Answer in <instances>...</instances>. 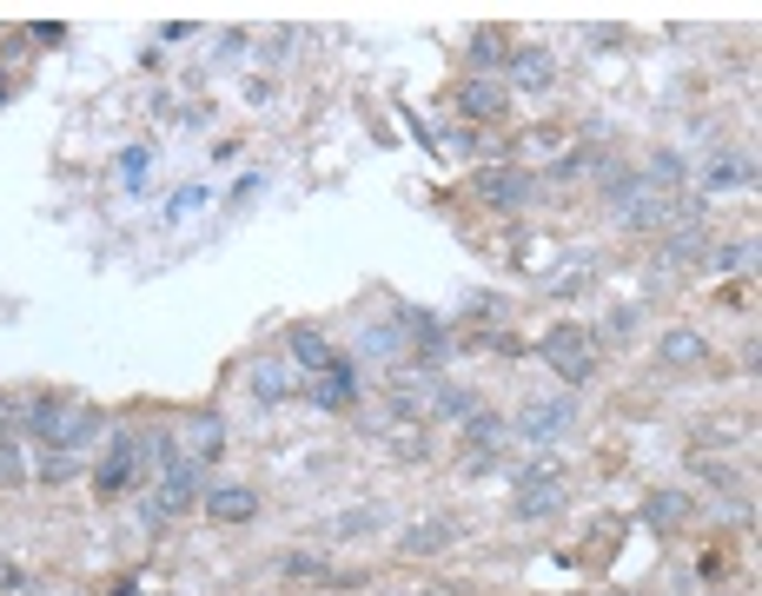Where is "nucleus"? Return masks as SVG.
<instances>
[{
	"label": "nucleus",
	"mask_w": 762,
	"mask_h": 596,
	"mask_svg": "<svg viewBox=\"0 0 762 596\" xmlns=\"http://www.w3.org/2000/svg\"><path fill=\"white\" fill-rule=\"evenodd\" d=\"M564 504H571V478H564V464L537 458V464L518 471V498H511V511H518L524 524H544V517H557Z\"/></svg>",
	"instance_id": "nucleus-2"
},
{
	"label": "nucleus",
	"mask_w": 762,
	"mask_h": 596,
	"mask_svg": "<svg viewBox=\"0 0 762 596\" xmlns=\"http://www.w3.org/2000/svg\"><path fill=\"white\" fill-rule=\"evenodd\" d=\"M292 358H299V365H312V372H325L338 352H332V338H325L319 325H299V332H292Z\"/></svg>",
	"instance_id": "nucleus-20"
},
{
	"label": "nucleus",
	"mask_w": 762,
	"mask_h": 596,
	"mask_svg": "<svg viewBox=\"0 0 762 596\" xmlns=\"http://www.w3.org/2000/svg\"><path fill=\"white\" fill-rule=\"evenodd\" d=\"M66 398H53V391H40V398H27V438H40L46 451L60 445V431H66Z\"/></svg>",
	"instance_id": "nucleus-13"
},
{
	"label": "nucleus",
	"mask_w": 762,
	"mask_h": 596,
	"mask_svg": "<svg viewBox=\"0 0 762 596\" xmlns=\"http://www.w3.org/2000/svg\"><path fill=\"white\" fill-rule=\"evenodd\" d=\"M644 179H650V186H664V192H677V186H683L690 172H683V159H677V153L664 146V153H650V172H644Z\"/></svg>",
	"instance_id": "nucleus-25"
},
{
	"label": "nucleus",
	"mask_w": 762,
	"mask_h": 596,
	"mask_svg": "<svg viewBox=\"0 0 762 596\" xmlns=\"http://www.w3.org/2000/svg\"><path fill=\"white\" fill-rule=\"evenodd\" d=\"M471 411H478V398H471L464 385H451V378H438V391H431V418H458V425H464Z\"/></svg>",
	"instance_id": "nucleus-22"
},
{
	"label": "nucleus",
	"mask_w": 762,
	"mask_h": 596,
	"mask_svg": "<svg viewBox=\"0 0 762 596\" xmlns=\"http://www.w3.org/2000/svg\"><path fill=\"white\" fill-rule=\"evenodd\" d=\"M0 100H7V80H0Z\"/></svg>",
	"instance_id": "nucleus-35"
},
{
	"label": "nucleus",
	"mask_w": 762,
	"mask_h": 596,
	"mask_svg": "<svg viewBox=\"0 0 762 596\" xmlns=\"http://www.w3.org/2000/svg\"><path fill=\"white\" fill-rule=\"evenodd\" d=\"M644 524H657V531H683V524H690V491H650Z\"/></svg>",
	"instance_id": "nucleus-17"
},
{
	"label": "nucleus",
	"mask_w": 762,
	"mask_h": 596,
	"mask_svg": "<svg viewBox=\"0 0 762 596\" xmlns=\"http://www.w3.org/2000/svg\"><path fill=\"white\" fill-rule=\"evenodd\" d=\"M584 285H591V265H571V272L557 279V292H564V299H571V292H584Z\"/></svg>",
	"instance_id": "nucleus-34"
},
{
	"label": "nucleus",
	"mask_w": 762,
	"mask_h": 596,
	"mask_svg": "<svg viewBox=\"0 0 762 596\" xmlns=\"http://www.w3.org/2000/svg\"><path fill=\"white\" fill-rule=\"evenodd\" d=\"M358 352H365V358H392V352H398V332H392V325H365V332H358Z\"/></svg>",
	"instance_id": "nucleus-29"
},
{
	"label": "nucleus",
	"mask_w": 762,
	"mask_h": 596,
	"mask_svg": "<svg viewBox=\"0 0 762 596\" xmlns=\"http://www.w3.org/2000/svg\"><path fill=\"white\" fill-rule=\"evenodd\" d=\"M657 358L677 365V372H683V365H703V338H697L690 325H670V332L657 338Z\"/></svg>",
	"instance_id": "nucleus-19"
},
{
	"label": "nucleus",
	"mask_w": 762,
	"mask_h": 596,
	"mask_svg": "<svg viewBox=\"0 0 762 596\" xmlns=\"http://www.w3.org/2000/svg\"><path fill=\"white\" fill-rule=\"evenodd\" d=\"M471 60H478V73H491V66H498V60H504V40H498V33H491V27H484V33H478V40H471Z\"/></svg>",
	"instance_id": "nucleus-30"
},
{
	"label": "nucleus",
	"mask_w": 762,
	"mask_h": 596,
	"mask_svg": "<svg viewBox=\"0 0 762 596\" xmlns=\"http://www.w3.org/2000/svg\"><path fill=\"white\" fill-rule=\"evenodd\" d=\"M703 179H710L717 192H730V186H756V153H743V159H737V153H717Z\"/></svg>",
	"instance_id": "nucleus-18"
},
{
	"label": "nucleus",
	"mask_w": 762,
	"mask_h": 596,
	"mask_svg": "<svg viewBox=\"0 0 762 596\" xmlns=\"http://www.w3.org/2000/svg\"><path fill=\"white\" fill-rule=\"evenodd\" d=\"M537 358H544L564 385H591V378H597V338H591L584 325H571V318L537 338Z\"/></svg>",
	"instance_id": "nucleus-1"
},
{
	"label": "nucleus",
	"mask_w": 762,
	"mask_h": 596,
	"mask_svg": "<svg viewBox=\"0 0 762 596\" xmlns=\"http://www.w3.org/2000/svg\"><path fill=\"white\" fill-rule=\"evenodd\" d=\"M199 504H206L212 524H252L259 517V491H246V484H212Z\"/></svg>",
	"instance_id": "nucleus-12"
},
{
	"label": "nucleus",
	"mask_w": 762,
	"mask_h": 596,
	"mask_svg": "<svg viewBox=\"0 0 762 596\" xmlns=\"http://www.w3.org/2000/svg\"><path fill=\"white\" fill-rule=\"evenodd\" d=\"M179 451H173V431H139V464L146 471H166Z\"/></svg>",
	"instance_id": "nucleus-26"
},
{
	"label": "nucleus",
	"mask_w": 762,
	"mask_h": 596,
	"mask_svg": "<svg viewBox=\"0 0 762 596\" xmlns=\"http://www.w3.org/2000/svg\"><path fill=\"white\" fill-rule=\"evenodd\" d=\"M206 498V471H199V458H173L166 471H159V498L146 504V524H166V517H179L186 504H199Z\"/></svg>",
	"instance_id": "nucleus-4"
},
{
	"label": "nucleus",
	"mask_w": 762,
	"mask_h": 596,
	"mask_svg": "<svg viewBox=\"0 0 762 596\" xmlns=\"http://www.w3.org/2000/svg\"><path fill=\"white\" fill-rule=\"evenodd\" d=\"M398 325H405V338H411V352H418L425 365H438V358L451 352V325H445L438 312H411V305H405Z\"/></svg>",
	"instance_id": "nucleus-9"
},
{
	"label": "nucleus",
	"mask_w": 762,
	"mask_h": 596,
	"mask_svg": "<svg viewBox=\"0 0 762 596\" xmlns=\"http://www.w3.org/2000/svg\"><path fill=\"white\" fill-rule=\"evenodd\" d=\"M504 438H511V425L498 418V411H471L464 418V451H471V471H484V464H498V451H504Z\"/></svg>",
	"instance_id": "nucleus-8"
},
{
	"label": "nucleus",
	"mask_w": 762,
	"mask_h": 596,
	"mask_svg": "<svg viewBox=\"0 0 762 596\" xmlns=\"http://www.w3.org/2000/svg\"><path fill=\"white\" fill-rule=\"evenodd\" d=\"M703 245H710L703 219H677V232H670V245H664V272H677V265H697V259H703Z\"/></svg>",
	"instance_id": "nucleus-14"
},
{
	"label": "nucleus",
	"mask_w": 762,
	"mask_h": 596,
	"mask_svg": "<svg viewBox=\"0 0 762 596\" xmlns=\"http://www.w3.org/2000/svg\"><path fill=\"white\" fill-rule=\"evenodd\" d=\"M610 338H637V305H617V312H610Z\"/></svg>",
	"instance_id": "nucleus-32"
},
{
	"label": "nucleus",
	"mask_w": 762,
	"mask_h": 596,
	"mask_svg": "<svg viewBox=\"0 0 762 596\" xmlns=\"http://www.w3.org/2000/svg\"><path fill=\"white\" fill-rule=\"evenodd\" d=\"M471 192H478L484 206H498V212H518V206L537 199V179L518 172V166H478V172H471Z\"/></svg>",
	"instance_id": "nucleus-6"
},
{
	"label": "nucleus",
	"mask_w": 762,
	"mask_h": 596,
	"mask_svg": "<svg viewBox=\"0 0 762 596\" xmlns=\"http://www.w3.org/2000/svg\"><path fill=\"white\" fill-rule=\"evenodd\" d=\"M305 391H312V405H325V411H352V405H358V372H352L345 358H332L325 372H312Z\"/></svg>",
	"instance_id": "nucleus-10"
},
{
	"label": "nucleus",
	"mask_w": 762,
	"mask_h": 596,
	"mask_svg": "<svg viewBox=\"0 0 762 596\" xmlns=\"http://www.w3.org/2000/svg\"><path fill=\"white\" fill-rule=\"evenodd\" d=\"M445 544H451V524H445V517H425V524H405V531H398V551H405V557H438Z\"/></svg>",
	"instance_id": "nucleus-15"
},
{
	"label": "nucleus",
	"mask_w": 762,
	"mask_h": 596,
	"mask_svg": "<svg viewBox=\"0 0 762 596\" xmlns=\"http://www.w3.org/2000/svg\"><path fill=\"white\" fill-rule=\"evenodd\" d=\"M100 431H106V418H100L93 405H73V411H66V431H60V445H53V451H66V458H73V451H86Z\"/></svg>",
	"instance_id": "nucleus-16"
},
{
	"label": "nucleus",
	"mask_w": 762,
	"mask_h": 596,
	"mask_svg": "<svg viewBox=\"0 0 762 596\" xmlns=\"http://www.w3.org/2000/svg\"><path fill=\"white\" fill-rule=\"evenodd\" d=\"M139 478H146V464H139V431H113V438H106V458H100V471H93L100 498H126Z\"/></svg>",
	"instance_id": "nucleus-5"
},
{
	"label": "nucleus",
	"mask_w": 762,
	"mask_h": 596,
	"mask_svg": "<svg viewBox=\"0 0 762 596\" xmlns=\"http://www.w3.org/2000/svg\"><path fill=\"white\" fill-rule=\"evenodd\" d=\"M279 577H319V584H325L332 571H325V551H285V557H279Z\"/></svg>",
	"instance_id": "nucleus-27"
},
{
	"label": "nucleus",
	"mask_w": 762,
	"mask_h": 596,
	"mask_svg": "<svg viewBox=\"0 0 762 596\" xmlns=\"http://www.w3.org/2000/svg\"><path fill=\"white\" fill-rule=\"evenodd\" d=\"M710 265H717V272H756V239L743 232V239L717 245V252H710Z\"/></svg>",
	"instance_id": "nucleus-24"
},
{
	"label": "nucleus",
	"mask_w": 762,
	"mask_h": 596,
	"mask_svg": "<svg viewBox=\"0 0 762 596\" xmlns=\"http://www.w3.org/2000/svg\"><path fill=\"white\" fill-rule=\"evenodd\" d=\"M246 391H252L259 405H279V398H285V365H279V358H259V365L246 372Z\"/></svg>",
	"instance_id": "nucleus-21"
},
{
	"label": "nucleus",
	"mask_w": 762,
	"mask_h": 596,
	"mask_svg": "<svg viewBox=\"0 0 762 596\" xmlns=\"http://www.w3.org/2000/svg\"><path fill=\"white\" fill-rule=\"evenodd\" d=\"M372 531H385V511H378V504H358V511H345V517L325 524V537H372Z\"/></svg>",
	"instance_id": "nucleus-23"
},
{
	"label": "nucleus",
	"mask_w": 762,
	"mask_h": 596,
	"mask_svg": "<svg viewBox=\"0 0 762 596\" xmlns=\"http://www.w3.org/2000/svg\"><path fill=\"white\" fill-rule=\"evenodd\" d=\"M504 106H511V93H504V80H491V73H471V80L458 86V113H464V119H504Z\"/></svg>",
	"instance_id": "nucleus-11"
},
{
	"label": "nucleus",
	"mask_w": 762,
	"mask_h": 596,
	"mask_svg": "<svg viewBox=\"0 0 762 596\" xmlns=\"http://www.w3.org/2000/svg\"><path fill=\"white\" fill-rule=\"evenodd\" d=\"M557 80V60L544 53V46H511L504 53V93L518 86V93H544Z\"/></svg>",
	"instance_id": "nucleus-7"
},
{
	"label": "nucleus",
	"mask_w": 762,
	"mask_h": 596,
	"mask_svg": "<svg viewBox=\"0 0 762 596\" xmlns=\"http://www.w3.org/2000/svg\"><path fill=\"white\" fill-rule=\"evenodd\" d=\"M40 478H46V484H60V478H73V458H66V451H46V464H40Z\"/></svg>",
	"instance_id": "nucleus-33"
},
{
	"label": "nucleus",
	"mask_w": 762,
	"mask_h": 596,
	"mask_svg": "<svg viewBox=\"0 0 762 596\" xmlns=\"http://www.w3.org/2000/svg\"><path fill=\"white\" fill-rule=\"evenodd\" d=\"M577 418H584V405L577 398H531L524 411H518V438L531 445V451H544V445H564L571 431H577Z\"/></svg>",
	"instance_id": "nucleus-3"
},
{
	"label": "nucleus",
	"mask_w": 762,
	"mask_h": 596,
	"mask_svg": "<svg viewBox=\"0 0 762 596\" xmlns=\"http://www.w3.org/2000/svg\"><path fill=\"white\" fill-rule=\"evenodd\" d=\"M392 451H398V464H425V458H431V438H425L418 425H398V445H392Z\"/></svg>",
	"instance_id": "nucleus-28"
},
{
	"label": "nucleus",
	"mask_w": 762,
	"mask_h": 596,
	"mask_svg": "<svg viewBox=\"0 0 762 596\" xmlns=\"http://www.w3.org/2000/svg\"><path fill=\"white\" fill-rule=\"evenodd\" d=\"M20 478H27V464H20V451L0 438V484H20Z\"/></svg>",
	"instance_id": "nucleus-31"
}]
</instances>
